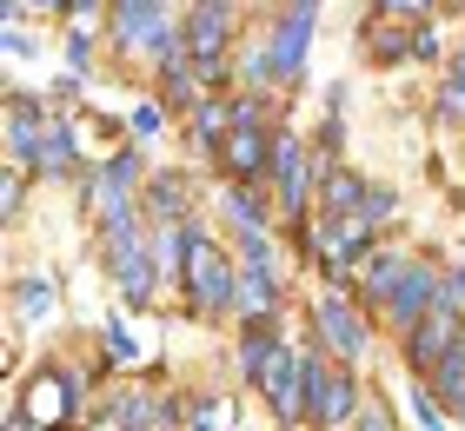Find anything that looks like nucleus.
I'll return each mask as SVG.
<instances>
[{
    "mask_svg": "<svg viewBox=\"0 0 465 431\" xmlns=\"http://www.w3.org/2000/svg\"><path fill=\"white\" fill-rule=\"evenodd\" d=\"M100 259H107V272H114V286L126 306H153V292H160V259H153V232H146L140 220H126V226H100Z\"/></svg>",
    "mask_w": 465,
    "mask_h": 431,
    "instance_id": "obj_1",
    "label": "nucleus"
},
{
    "mask_svg": "<svg viewBox=\"0 0 465 431\" xmlns=\"http://www.w3.org/2000/svg\"><path fill=\"white\" fill-rule=\"evenodd\" d=\"M180 286H186V306H193L200 318H220V312L240 306V266H232V252L213 246L206 232H193V252H186Z\"/></svg>",
    "mask_w": 465,
    "mask_h": 431,
    "instance_id": "obj_2",
    "label": "nucleus"
},
{
    "mask_svg": "<svg viewBox=\"0 0 465 431\" xmlns=\"http://www.w3.org/2000/svg\"><path fill=\"white\" fill-rule=\"evenodd\" d=\"M107 34H114V47L126 60H160L180 47V14L173 7H146V0H120V7H107Z\"/></svg>",
    "mask_w": 465,
    "mask_h": 431,
    "instance_id": "obj_3",
    "label": "nucleus"
},
{
    "mask_svg": "<svg viewBox=\"0 0 465 431\" xmlns=\"http://www.w3.org/2000/svg\"><path fill=\"white\" fill-rule=\"evenodd\" d=\"M266 180H272V206H280L286 212V220L292 226H312L306 220V192H312V160H306V140L300 133H292V126H280V140H272V172H266Z\"/></svg>",
    "mask_w": 465,
    "mask_h": 431,
    "instance_id": "obj_4",
    "label": "nucleus"
},
{
    "mask_svg": "<svg viewBox=\"0 0 465 431\" xmlns=\"http://www.w3.org/2000/svg\"><path fill=\"white\" fill-rule=\"evenodd\" d=\"M312 332L326 338V352L340 365H359L372 352V326H366V312H359L346 292H320L312 299Z\"/></svg>",
    "mask_w": 465,
    "mask_h": 431,
    "instance_id": "obj_5",
    "label": "nucleus"
},
{
    "mask_svg": "<svg viewBox=\"0 0 465 431\" xmlns=\"http://www.w3.org/2000/svg\"><path fill=\"white\" fill-rule=\"evenodd\" d=\"M74 412H80V372H34V385L14 405V418L40 425V431H60Z\"/></svg>",
    "mask_w": 465,
    "mask_h": 431,
    "instance_id": "obj_6",
    "label": "nucleus"
},
{
    "mask_svg": "<svg viewBox=\"0 0 465 431\" xmlns=\"http://www.w3.org/2000/svg\"><path fill=\"white\" fill-rule=\"evenodd\" d=\"M312 34H320V7H286V14H272L266 47H272V67H280V86H300V80H306Z\"/></svg>",
    "mask_w": 465,
    "mask_h": 431,
    "instance_id": "obj_7",
    "label": "nucleus"
},
{
    "mask_svg": "<svg viewBox=\"0 0 465 431\" xmlns=\"http://www.w3.org/2000/svg\"><path fill=\"white\" fill-rule=\"evenodd\" d=\"M439 292H446V272L432 266V259H412L406 279H399V292H392V306H386V326L406 338L412 326H426V318L439 312Z\"/></svg>",
    "mask_w": 465,
    "mask_h": 431,
    "instance_id": "obj_8",
    "label": "nucleus"
},
{
    "mask_svg": "<svg viewBox=\"0 0 465 431\" xmlns=\"http://www.w3.org/2000/svg\"><path fill=\"white\" fill-rule=\"evenodd\" d=\"M272 140H280V126H232V140L220 146L226 186H260L272 172Z\"/></svg>",
    "mask_w": 465,
    "mask_h": 431,
    "instance_id": "obj_9",
    "label": "nucleus"
},
{
    "mask_svg": "<svg viewBox=\"0 0 465 431\" xmlns=\"http://www.w3.org/2000/svg\"><path fill=\"white\" fill-rule=\"evenodd\" d=\"M399 352H406V365H412V378L426 385V378L439 372V365H446V358L459 352V318H452L446 306H439V312L426 318V326H412L406 338H399Z\"/></svg>",
    "mask_w": 465,
    "mask_h": 431,
    "instance_id": "obj_10",
    "label": "nucleus"
},
{
    "mask_svg": "<svg viewBox=\"0 0 465 431\" xmlns=\"http://www.w3.org/2000/svg\"><path fill=\"white\" fill-rule=\"evenodd\" d=\"M47 126H54V113H47V100H34L27 86H14L7 93V160L27 172L34 166V153H40V140H47Z\"/></svg>",
    "mask_w": 465,
    "mask_h": 431,
    "instance_id": "obj_11",
    "label": "nucleus"
},
{
    "mask_svg": "<svg viewBox=\"0 0 465 431\" xmlns=\"http://www.w3.org/2000/svg\"><path fill=\"white\" fill-rule=\"evenodd\" d=\"M260 392H266V405H272V418L280 425H306L312 412H306V352H280V365L260 378Z\"/></svg>",
    "mask_w": 465,
    "mask_h": 431,
    "instance_id": "obj_12",
    "label": "nucleus"
},
{
    "mask_svg": "<svg viewBox=\"0 0 465 431\" xmlns=\"http://www.w3.org/2000/svg\"><path fill=\"white\" fill-rule=\"evenodd\" d=\"M232 27H240V7H226V0H213V7H186L180 14V40L193 60H226V40Z\"/></svg>",
    "mask_w": 465,
    "mask_h": 431,
    "instance_id": "obj_13",
    "label": "nucleus"
},
{
    "mask_svg": "<svg viewBox=\"0 0 465 431\" xmlns=\"http://www.w3.org/2000/svg\"><path fill=\"white\" fill-rule=\"evenodd\" d=\"M34 180H74L80 172V140H74V120H60L54 113V126H47V140H40V153H34Z\"/></svg>",
    "mask_w": 465,
    "mask_h": 431,
    "instance_id": "obj_14",
    "label": "nucleus"
},
{
    "mask_svg": "<svg viewBox=\"0 0 465 431\" xmlns=\"http://www.w3.org/2000/svg\"><path fill=\"white\" fill-rule=\"evenodd\" d=\"M406 266H412V252H392V246H379L366 266H359V286L352 292H366L379 312L392 306V292H399V279H406Z\"/></svg>",
    "mask_w": 465,
    "mask_h": 431,
    "instance_id": "obj_15",
    "label": "nucleus"
},
{
    "mask_svg": "<svg viewBox=\"0 0 465 431\" xmlns=\"http://www.w3.org/2000/svg\"><path fill=\"white\" fill-rule=\"evenodd\" d=\"M359 412H366V398H359V378H352V365H340V372L326 378V392H320V412H312V425L340 431V425H352Z\"/></svg>",
    "mask_w": 465,
    "mask_h": 431,
    "instance_id": "obj_16",
    "label": "nucleus"
},
{
    "mask_svg": "<svg viewBox=\"0 0 465 431\" xmlns=\"http://www.w3.org/2000/svg\"><path fill=\"white\" fill-rule=\"evenodd\" d=\"M280 352H286V345H280V326H272V318H252V326L240 332V372H246L252 385L280 365Z\"/></svg>",
    "mask_w": 465,
    "mask_h": 431,
    "instance_id": "obj_17",
    "label": "nucleus"
},
{
    "mask_svg": "<svg viewBox=\"0 0 465 431\" xmlns=\"http://www.w3.org/2000/svg\"><path fill=\"white\" fill-rule=\"evenodd\" d=\"M186 206H193L186 172H153V186H146V212H153V226H186Z\"/></svg>",
    "mask_w": 465,
    "mask_h": 431,
    "instance_id": "obj_18",
    "label": "nucleus"
},
{
    "mask_svg": "<svg viewBox=\"0 0 465 431\" xmlns=\"http://www.w3.org/2000/svg\"><path fill=\"white\" fill-rule=\"evenodd\" d=\"M220 206H226V220H232V232H240V240H246V232H266V226H272V200H266L260 186H226Z\"/></svg>",
    "mask_w": 465,
    "mask_h": 431,
    "instance_id": "obj_19",
    "label": "nucleus"
},
{
    "mask_svg": "<svg viewBox=\"0 0 465 431\" xmlns=\"http://www.w3.org/2000/svg\"><path fill=\"white\" fill-rule=\"evenodd\" d=\"M186 133H193V146H206V153H220V146L232 140V100L206 93V100L193 106V120H186Z\"/></svg>",
    "mask_w": 465,
    "mask_h": 431,
    "instance_id": "obj_20",
    "label": "nucleus"
},
{
    "mask_svg": "<svg viewBox=\"0 0 465 431\" xmlns=\"http://www.w3.org/2000/svg\"><path fill=\"white\" fill-rule=\"evenodd\" d=\"M54 306H60V279L54 272H34V279H20V286H14V312L27 318V326L54 318Z\"/></svg>",
    "mask_w": 465,
    "mask_h": 431,
    "instance_id": "obj_21",
    "label": "nucleus"
},
{
    "mask_svg": "<svg viewBox=\"0 0 465 431\" xmlns=\"http://www.w3.org/2000/svg\"><path fill=\"white\" fill-rule=\"evenodd\" d=\"M426 385H432V398L446 405V418H465V352H452Z\"/></svg>",
    "mask_w": 465,
    "mask_h": 431,
    "instance_id": "obj_22",
    "label": "nucleus"
},
{
    "mask_svg": "<svg viewBox=\"0 0 465 431\" xmlns=\"http://www.w3.org/2000/svg\"><path fill=\"white\" fill-rule=\"evenodd\" d=\"M232 425V398H186L180 405V431H226Z\"/></svg>",
    "mask_w": 465,
    "mask_h": 431,
    "instance_id": "obj_23",
    "label": "nucleus"
},
{
    "mask_svg": "<svg viewBox=\"0 0 465 431\" xmlns=\"http://www.w3.org/2000/svg\"><path fill=\"white\" fill-rule=\"evenodd\" d=\"M439 126H465V47L452 54V73L439 86Z\"/></svg>",
    "mask_w": 465,
    "mask_h": 431,
    "instance_id": "obj_24",
    "label": "nucleus"
},
{
    "mask_svg": "<svg viewBox=\"0 0 465 431\" xmlns=\"http://www.w3.org/2000/svg\"><path fill=\"white\" fill-rule=\"evenodd\" d=\"M240 86H246L252 100H266V86H280V67H272V47H266V40L240 60Z\"/></svg>",
    "mask_w": 465,
    "mask_h": 431,
    "instance_id": "obj_25",
    "label": "nucleus"
},
{
    "mask_svg": "<svg viewBox=\"0 0 465 431\" xmlns=\"http://www.w3.org/2000/svg\"><path fill=\"white\" fill-rule=\"evenodd\" d=\"M359 220H366L372 232H386V226L399 220V192H392V186H379V180H366V200H359Z\"/></svg>",
    "mask_w": 465,
    "mask_h": 431,
    "instance_id": "obj_26",
    "label": "nucleus"
},
{
    "mask_svg": "<svg viewBox=\"0 0 465 431\" xmlns=\"http://www.w3.org/2000/svg\"><path fill=\"white\" fill-rule=\"evenodd\" d=\"M100 180H114L120 192H140V180H146V160H140V146H120V153L100 166Z\"/></svg>",
    "mask_w": 465,
    "mask_h": 431,
    "instance_id": "obj_27",
    "label": "nucleus"
},
{
    "mask_svg": "<svg viewBox=\"0 0 465 431\" xmlns=\"http://www.w3.org/2000/svg\"><path fill=\"white\" fill-rule=\"evenodd\" d=\"M406 412H412L419 431H446V405L432 398V385H412V392H406Z\"/></svg>",
    "mask_w": 465,
    "mask_h": 431,
    "instance_id": "obj_28",
    "label": "nucleus"
},
{
    "mask_svg": "<svg viewBox=\"0 0 465 431\" xmlns=\"http://www.w3.org/2000/svg\"><path fill=\"white\" fill-rule=\"evenodd\" d=\"M100 338H107V358H114V365H140V345H134V332H126L120 312L107 318V332H100Z\"/></svg>",
    "mask_w": 465,
    "mask_h": 431,
    "instance_id": "obj_29",
    "label": "nucleus"
},
{
    "mask_svg": "<svg viewBox=\"0 0 465 431\" xmlns=\"http://www.w3.org/2000/svg\"><path fill=\"white\" fill-rule=\"evenodd\" d=\"M126 126H134V140L146 146V140H160L166 133V106L160 100H146V106H134V120H126Z\"/></svg>",
    "mask_w": 465,
    "mask_h": 431,
    "instance_id": "obj_30",
    "label": "nucleus"
},
{
    "mask_svg": "<svg viewBox=\"0 0 465 431\" xmlns=\"http://www.w3.org/2000/svg\"><path fill=\"white\" fill-rule=\"evenodd\" d=\"M439 306H446L452 318H465V259H459V266H446V292H439Z\"/></svg>",
    "mask_w": 465,
    "mask_h": 431,
    "instance_id": "obj_31",
    "label": "nucleus"
},
{
    "mask_svg": "<svg viewBox=\"0 0 465 431\" xmlns=\"http://www.w3.org/2000/svg\"><path fill=\"white\" fill-rule=\"evenodd\" d=\"M67 67H74V80L94 67V40H87V27H74V40H67Z\"/></svg>",
    "mask_w": 465,
    "mask_h": 431,
    "instance_id": "obj_32",
    "label": "nucleus"
},
{
    "mask_svg": "<svg viewBox=\"0 0 465 431\" xmlns=\"http://www.w3.org/2000/svg\"><path fill=\"white\" fill-rule=\"evenodd\" d=\"M352 431H399V425H392V412H386L379 398H366V412L352 418Z\"/></svg>",
    "mask_w": 465,
    "mask_h": 431,
    "instance_id": "obj_33",
    "label": "nucleus"
},
{
    "mask_svg": "<svg viewBox=\"0 0 465 431\" xmlns=\"http://www.w3.org/2000/svg\"><path fill=\"white\" fill-rule=\"evenodd\" d=\"M20 192H27V172H7V186H0V212H7V220H14V212H20Z\"/></svg>",
    "mask_w": 465,
    "mask_h": 431,
    "instance_id": "obj_34",
    "label": "nucleus"
},
{
    "mask_svg": "<svg viewBox=\"0 0 465 431\" xmlns=\"http://www.w3.org/2000/svg\"><path fill=\"white\" fill-rule=\"evenodd\" d=\"M412 60H439V34H426V27H419V47H412Z\"/></svg>",
    "mask_w": 465,
    "mask_h": 431,
    "instance_id": "obj_35",
    "label": "nucleus"
},
{
    "mask_svg": "<svg viewBox=\"0 0 465 431\" xmlns=\"http://www.w3.org/2000/svg\"><path fill=\"white\" fill-rule=\"evenodd\" d=\"M459 352H465V318H459Z\"/></svg>",
    "mask_w": 465,
    "mask_h": 431,
    "instance_id": "obj_36",
    "label": "nucleus"
}]
</instances>
